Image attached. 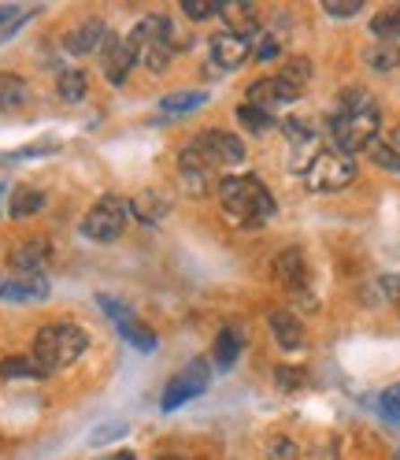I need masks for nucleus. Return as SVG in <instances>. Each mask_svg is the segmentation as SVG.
<instances>
[{
    "label": "nucleus",
    "mask_w": 400,
    "mask_h": 460,
    "mask_svg": "<svg viewBox=\"0 0 400 460\" xmlns=\"http://www.w3.org/2000/svg\"><path fill=\"white\" fill-rule=\"evenodd\" d=\"M26 78L19 75H0V111H12L19 104H26Z\"/></svg>",
    "instance_id": "obj_20"
},
{
    "label": "nucleus",
    "mask_w": 400,
    "mask_h": 460,
    "mask_svg": "<svg viewBox=\"0 0 400 460\" xmlns=\"http://www.w3.org/2000/svg\"><path fill=\"white\" fill-rule=\"evenodd\" d=\"M41 153H56V141H38V146H30V149H19L15 160H22V156H41Z\"/></svg>",
    "instance_id": "obj_38"
},
{
    "label": "nucleus",
    "mask_w": 400,
    "mask_h": 460,
    "mask_svg": "<svg viewBox=\"0 0 400 460\" xmlns=\"http://www.w3.org/2000/svg\"><path fill=\"white\" fill-rule=\"evenodd\" d=\"M252 56H256V60H264V64H271V60H278V56H282V41L274 34L252 38Z\"/></svg>",
    "instance_id": "obj_31"
},
{
    "label": "nucleus",
    "mask_w": 400,
    "mask_h": 460,
    "mask_svg": "<svg viewBox=\"0 0 400 460\" xmlns=\"http://www.w3.org/2000/svg\"><path fill=\"white\" fill-rule=\"evenodd\" d=\"M389 146H393V149H400V127L393 130V141H389Z\"/></svg>",
    "instance_id": "obj_41"
},
{
    "label": "nucleus",
    "mask_w": 400,
    "mask_h": 460,
    "mask_svg": "<svg viewBox=\"0 0 400 460\" xmlns=\"http://www.w3.org/2000/svg\"><path fill=\"white\" fill-rule=\"evenodd\" d=\"M238 119H241V127H248V130H271L274 127V115L267 111V108H256V104H241L238 108Z\"/></svg>",
    "instance_id": "obj_27"
},
{
    "label": "nucleus",
    "mask_w": 400,
    "mask_h": 460,
    "mask_svg": "<svg viewBox=\"0 0 400 460\" xmlns=\"http://www.w3.org/2000/svg\"><path fill=\"white\" fill-rule=\"evenodd\" d=\"M182 12L189 15V19H212V15H219L222 12V4H208V0H186V4H182Z\"/></svg>",
    "instance_id": "obj_34"
},
{
    "label": "nucleus",
    "mask_w": 400,
    "mask_h": 460,
    "mask_svg": "<svg viewBox=\"0 0 400 460\" xmlns=\"http://www.w3.org/2000/svg\"><path fill=\"white\" fill-rule=\"evenodd\" d=\"M370 160L386 171H393V175H400V149L386 146V141H375V146H370Z\"/></svg>",
    "instance_id": "obj_30"
},
{
    "label": "nucleus",
    "mask_w": 400,
    "mask_h": 460,
    "mask_svg": "<svg viewBox=\"0 0 400 460\" xmlns=\"http://www.w3.org/2000/svg\"><path fill=\"white\" fill-rule=\"evenodd\" d=\"M126 420H108V423H97L93 430H90V446H108V442H116V438H123L126 435Z\"/></svg>",
    "instance_id": "obj_29"
},
{
    "label": "nucleus",
    "mask_w": 400,
    "mask_h": 460,
    "mask_svg": "<svg viewBox=\"0 0 400 460\" xmlns=\"http://www.w3.org/2000/svg\"><path fill=\"white\" fill-rule=\"evenodd\" d=\"M200 160H204L208 167H234L245 160V146H241V137L234 134H226V130H204L193 146H189Z\"/></svg>",
    "instance_id": "obj_8"
},
{
    "label": "nucleus",
    "mask_w": 400,
    "mask_h": 460,
    "mask_svg": "<svg viewBox=\"0 0 400 460\" xmlns=\"http://www.w3.org/2000/svg\"><path fill=\"white\" fill-rule=\"evenodd\" d=\"M100 460H137L130 449H119V453H108V456H100Z\"/></svg>",
    "instance_id": "obj_39"
},
{
    "label": "nucleus",
    "mask_w": 400,
    "mask_h": 460,
    "mask_svg": "<svg viewBox=\"0 0 400 460\" xmlns=\"http://www.w3.org/2000/svg\"><path fill=\"white\" fill-rule=\"evenodd\" d=\"M104 41H108V26L100 19H90V22H82L78 31H71L64 45L71 56H90V52L104 49Z\"/></svg>",
    "instance_id": "obj_14"
},
{
    "label": "nucleus",
    "mask_w": 400,
    "mask_h": 460,
    "mask_svg": "<svg viewBox=\"0 0 400 460\" xmlns=\"http://www.w3.org/2000/svg\"><path fill=\"white\" fill-rule=\"evenodd\" d=\"M252 56V41L234 34V31H222L212 38V60L222 67V71H238L245 60Z\"/></svg>",
    "instance_id": "obj_12"
},
{
    "label": "nucleus",
    "mask_w": 400,
    "mask_h": 460,
    "mask_svg": "<svg viewBox=\"0 0 400 460\" xmlns=\"http://www.w3.org/2000/svg\"><path fill=\"white\" fill-rule=\"evenodd\" d=\"M326 15H334V19H352V15H360L363 12V4L360 0H349V4H334V0H326Z\"/></svg>",
    "instance_id": "obj_36"
},
{
    "label": "nucleus",
    "mask_w": 400,
    "mask_h": 460,
    "mask_svg": "<svg viewBox=\"0 0 400 460\" xmlns=\"http://www.w3.org/2000/svg\"><path fill=\"white\" fill-rule=\"evenodd\" d=\"M130 212H134L141 223H160V219L167 216V205H163V197H156V193H137V197L130 200Z\"/></svg>",
    "instance_id": "obj_21"
},
{
    "label": "nucleus",
    "mask_w": 400,
    "mask_h": 460,
    "mask_svg": "<svg viewBox=\"0 0 400 460\" xmlns=\"http://www.w3.org/2000/svg\"><path fill=\"white\" fill-rule=\"evenodd\" d=\"M370 34L382 38V41H396L400 38V4L396 8H386L370 19Z\"/></svg>",
    "instance_id": "obj_24"
},
{
    "label": "nucleus",
    "mask_w": 400,
    "mask_h": 460,
    "mask_svg": "<svg viewBox=\"0 0 400 460\" xmlns=\"http://www.w3.org/2000/svg\"><path fill=\"white\" fill-rule=\"evenodd\" d=\"M367 64H370V67H378V71H393V67H400V45H396V41L375 45V49L367 52Z\"/></svg>",
    "instance_id": "obj_26"
},
{
    "label": "nucleus",
    "mask_w": 400,
    "mask_h": 460,
    "mask_svg": "<svg viewBox=\"0 0 400 460\" xmlns=\"http://www.w3.org/2000/svg\"><path fill=\"white\" fill-rule=\"evenodd\" d=\"M15 15V8H0V22H4V19H12Z\"/></svg>",
    "instance_id": "obj_40"
},
{
    "label": "nucleus",
    "mask_w": 400,
    "mask_h": 460,
    "mask_svg": "<svg viewBox=\"0 0 400 460\" xmlns=\"http://www.w3.org/2000/svg\"><path fill=\"white\" fill-rule=\"evenodd\" d=\"M126 200L119 197H100L97 205L85 212L82 219V234L90 238V242H116L123 234V226H126Z\"/></svg>",
    "instance_id": "obj_6"
},
{
    "label": "nucleus",
    "mask_w": 400,
    "mask_h": 460,
    "mask_svg": "<svg viewBox=\"0 0 400 460\" xmlns=\"http://www.w3.org/2000/svg\"><path fill=\"white\" fill-rule=\"evenodd\" d=\"M271 82H274L278 104L282 101H297L308 90V82H311V60H308V56H290V60L282 64V71Z\"/></svg>",
    "instance_id": "obj_9"
},
{
    "label": "nucleus",
    "mask_w": 400,
    "mask_h": 460,
    "mask_svg": "<svg viewBox=\"0 0 400 460\" xmlns=\"http://www.w3.org/2000/svg\"><path fill=\"white\" fill-rule=\"evenodd\" d=\"M304 179H308L311 190H319V193H337V190H345L356 179V164L345 153L326 149L304 167Z\"/></svg>",
    "instance_id": "obj_5"
},
{
    "label": "nucleus",
    "mask_w": 400,
    "mask_h": 460,
    "mask_svg": "<svg viewBox=\"0 0 400 460\" xmlns=\"http://www.w3.org/2000/svg\"><path fill=\"white\" fill-rule=\"evenodd\" d=\"M97 305L111 315V323H116V327H119V323H126V320H134V308H130V305H123V301H116V297H108V294H100V297H97Z\"/></svg>",
    "instance_id": "obj_32"
},
{
    "label": "nucleus",
    "mask_w": 400,
    "mask_h": 460,
    "mask_svg": "<svg viewBox=\"0 0 400 460\" xmlns=\"http://www.w3.org/2000/svg\"><path fill=\"white\" fill-rule=\"evenodd\" d=\"M208 383H212L208 364H204V360H193L186 371H178V376L167 383V390H163V397H160V409H163V412L182 409L186 401H193V397L204 394V390H208Z\"/></svg>",
    "instance_id": "obj_7"
},
{
    "label": "nucleus",
    "mask_w": 400,
    "mask_h": 460,
    "mask_svg": "<svg viewBox=\"0 0 400 460\" xmlns=\"http://www.w3.org/2000/svg\"><path fill=\"white\" fill-rule=\"evenodd\" d=\"M219 200H222V212L245 223V226H260L274 216V197L271 190L252 179V175H234V179H222L219 182Z\"/></svg>",
    "instance_id": "obj_3"
},
{
    "label": "nucleus",
    "mask_w": 400,
    "mask_h": 460,
    "mask_svg": "<svg viewBox=\"0 0 400 460\" xmlns=\"http://www.w3.org/2000/svg\"><path fill=\"white\" fill-rule=\"evenodd\" d=\"M45 264H48V245L45 242H22L19 249H12V268L19 275H41Z\"/></svg>",
    "instance_id": "obj_15"
},
{
    "label": "nucleus",
    "mask_w": 400,
    "mask_h": 460,
    "mask_svg": "<svg viewBox=\"0 0 400 460\" xmlns=\"http://www.w3.org/2000/svg\"><path fill=\"white\" fill-rule=\"evenodd\" d=\"M178 175H182V186H186V193H204L208 190V175H212V167L200 160L193 149H186L182 153V160H178Z\"/></svg>",
    "instance_id": "obj_16"
},
{
    "label": "nucleus",
    "mask_w": 400,
    "mask_h": 460,
    "mask_svg": "<svg viewBox=\"0 0 400 460\" xmlns=\"http://www.w3.org/2000/svg\"><path fill=\"white\" fill-rule=\"evenodd\" d=\"M241 349H245V331H241L238 323H230V327H226V331L215 338V364H219L222 371H230V367L238 364Z\"/></svg>",
    "instance_id": "obj_18"
},
{
    "label": "nucleus",
    "mask_w": 400,
    "mask_h": 460,
    "mask_svg": "<svg viewBox=\"0 0 400 460\" xmlns=\"http://www.w3.org/2000/svg\"><path fill=\"white\" fill-rule=\"evenodd\" d=\"M156 460H182V456H156Z\"/></svg>",
    "instance_id": "obj_42"
},
{
    "label": "nucleus",
    "mask_w": 400,
    "mask_h": 460,
    "mask_svg": "<svg viewBox=\"0 0 400 460\" xmlns=\"http://www.w3.org/2000/svg\"><path fill=\"white\" fill-rule=\"evenodd\" d=\"M119 334L134 345L137 353H152V349H156V334H152L145 323H141L137 315H134V320H126V323H119Z\"/></svg>",
    "instance_id": "obj_22"
},
{
    "label": "nucleus",
    "mask_w": 400,
    "mask_h": 460,
    "mask_svg": "<svg viewBox=\"0 0 400 460\" xmlns=\"http://www.w3.org/2000/svg\"><path fill=\"white\" fill-rule=\"evenodd\" d=\"M204 101H208L204 93H170V97H163V101H160V111H163V115H182V111L200 108Z\"/></svg>",
    "instance_id": "obj_28"
},
{
    "label": "nucleus",
    "mask_w": 400,
    "mask_h": 460,
    "mask_svg": "<svg viewBox=\"0 0 400 460\" xmlns=\"http://www.w3.org/2000/svg\"><path fill=\"white\" fill-rule=\"evenodd\" d=\"M378 127H382V115L375 108V101H370L367 93L352 90L345 97V108H341L334 115V141H337V153H360V149H370L378 137Z\"/></svg>",
    "instance_id": "obj_1"
},
{
    "label": "nucleus",
    "mask_w": 400,
    "mask_h": 460,
    "mask_svg": "<svg viewBox=\"0 0 400 460\" xmlns=\"http://www.w3.org/2000/svg\"><path fill=\"white\" fill-rule=\"evenodd\" d=\"M0 193H4V186H0Z\"/></svg>",
    "instance_id": "obj_43"
},
{
    "label": "nucleus",
    "mask_w": 400,
    "mask_h": 460,
    "mask_svg": "<svg viewBox=\"0 0 400 460\" xmlns=\"http://www.w3.org/2000/svg\"><path fill=\"white\" fill-rule=\"evenodd\" d=\"M0 379H41V367L34 364V357H8L0 360Z\"/></svg>",
    "instance_id": "obj_23"
},
{
    "label": "nucleus",
    "mask_w": 400,
    "mask_h": 460,
    "mask_svg": "<svg viewBox=\"0 0 400 460\" xmlns=\"http://www.w3.org/2000/svg\"><path fill=\"white\" fill-rule=\"evenodd\" d=\"M100 64H104V75L111 85H123L130 67L137 64V52L130 45V38H116V34H108L104 41V56H100Z\"/></svg>",
    "instance_id": "obj_10"
},
{
    "label": "nucleus",
    "mask_w": 400,
    "mask_h": 460,
    "mask_svg": "<svg viewBox=\"0 0 400 460\" xmlns=\"http://www.w3.org/2000/svg\"><path fill=\"white\" fill-rule=\"evenodd\" d=\"M85 82H90V78H85L82 71H64V75H60V82H56V93L74 104V101H82V97H85V90H90Z\"/></svg>",
    "instance_id": "obj_25"
},
{
    "label": "nucleus",
    "mask_w": 400,
    "mask_h": 460,
    "mask_svg": "<svg viewBox=\"0 0 400 460\" xmlns=\"http://www.w3.org/2000/svg\"><path fill=\"white\" fill-rule=\"evenodd\" d=\"M271 334H274V341L282 345V349H297V345L304 341V327L297 323V315L285 312V308L271 312Z\"/></svg>",
    "instance_id": "obj_17"
},
{
    "label": "nucleus",
    "mask_w": 400,
    "mask_h": 460,
    "mask_svg": "<svg viewBox=\"0 0 400 460\" xmlns=\"http://www.w3.org/2000/svg\"><path fill=\"white\" fill-rule=\"evenodd\" d=\"M271 275H274V282L282 286L285 294H300V290H308V264H304V252H300V249H285V252H278Z\"/></svg>",
    "instance_id": "obj_11"
},
{
    "label": "nucleus",
    "mask_w": 400,
    "mask_h": 460,
    "mask_svg": "<svg viewBox=\"0 0 400 460\" xmlns=\"http://www.w3.org/2000/svg\"><path fill=\"white\" fill-rule=\"evenodd\" d=\"M382 416H386L389 423H400V386H389V390L382 394Z\"/></svg>",
    "instance_id": "obj_35"
},
{
    "label": "nucleus",
    "mask_w": 400,
    "mask_h": 460,
    "mask_svg": "<svg viewBox=\"0 0 400 460\" xmlns=\"http://www.w3.org/2000/svg\"><path fill=\"white\" fill-rule=\"evenodd\" d=\"M85 349H90V334H85L78 323L60 320V323H48V327L38 331L30 357L41 367V376H52V371L71 367Z\"/></svg>",
    "instance_id": "obj_2"
},
{
    "label": "nucleus",
    "mask_w": 400,
    "mask_h": 460,
    "mask_svg": "<svg viewBox=\"0 0 400 460\" xmlns=\"http://www.w3.org/2000/svg\"><path fill=\"white\" fill-rule=\"evenodd\" d=\"M45 208V193L34 190V186H19L12 193V205H8V216L12 219H26V216H38Z\"/></svg>",
    "instance_id": "obj_19"
},
{
    "label": "nucleus",
    "mask_w": 400,
    "mask_h": 460,
    "mask_svg": "<svg viewBox=\"0 0 400 460\" xmlns=\"http://www.w3.org/2000/svg\"><path fill=\"white\" fill-rule=\"evenodd\" d=\"M130 45L137 52V60L145 64L149 71H167L170 56H175V41H170V22L167 19H141L130 34Z\"/></svg>",
    "instance_id": "obj_4"
},
{
    "label": "nucleus",
    "mask_w": 400,
    "mask_h": 460,
    "mask_svg": "<svg viewBox=\"0 0 400 460\" xmlns=\"http://www.w3.org/2000/svg\"><path fill=\"white\" fill-rule=\"evenodd\" d=\"M274 379H278L282 390H300V386L308 383V371H304V367H278Z\"/></svg>",
    "instance_id": "obj_33"
},
{
    "label": "nucleus",
    "mask_w": 400,
    "mask_h": 460,
    "mask_svg": "<svg viewBox=\"0 0 400 460\" xmlns=\"http://www.w3.org/2000/svg\"><path fill=\"white\" fill-rule=\"evenodd\" d=\"M0 297L12 305H26V301H45L48 297V279L45 275H12L0 282Z\"/></svg>",
    "instance_id": "obj_13"
},
{
    "label": "nucleus",
    "mask_w": 400,
    "mask_h": 460,
    "mask_svg": "<svg viewBox=\"0 0 400 460\" xmlns=\"http://www.w3.org/2000/svg\"><path fill=\"white\" fill-rule=\"evenodd\" d=\"M378 290H382L389 301H400V275H386V279H378Z\"/></svg>",
    "instance_id": "obj_37"
}]
</instances>
